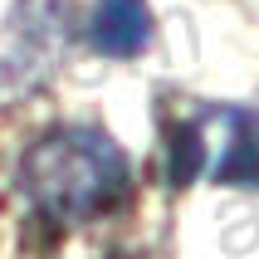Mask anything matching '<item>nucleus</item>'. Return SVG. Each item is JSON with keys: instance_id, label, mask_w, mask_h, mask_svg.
Segmentation results:
<instances>
[{"instance_id": "f257e3e1", "label": "nucleus", "mask_w": 259, "mask_h": 259, "mask_svg": "<svg viewBox=\"0 0 259 259\" xmlns=\"http://www.w3.org/2000/svg\"><path fill=\"white\" fill-rule=\"evenodd\" d=\"M127 152L103 127H54L25 152L20 191L39 215L59 225H83L127 196Z\"/></svg>"}, {"instance_id": "f03ea898", "label": "nucleus", "mask_w": 259, "mask_h": 259, "mask_svg": "<svg viewBox=\"0 0 259 259\" xmlns=\"http://www.w3.org/2000/svg\"><path fill=\"white\" fill-rule=\"evenodd\" d=\"M220 152L205 161L215 186H245L259 191V117L245 108H220Z\"/></svg>"}, {"instance_id": "7ed1b4c3", "label": "nucleus", "mask_w": 259, "mask_h": 259, "mask_svg": "<svg viewBox=\"0 0 259 259\" xmlns=\"http://www.w3.org/2000/svg\"><path fill=\"white\" fill-rule=\"evenodd\" d=\"M152 44L147 0H98L93 10V49L108 59H132Z\"/></svg>"}, {"instance_id": "20e7f679", "label": "nucleus", "mask_w": 259, "mask_h": 259, "mask_svg": "<svg viewBox=\"0 0 259 259\" xmlns=\"http://www.w3.org/2000/svg\"><path fill=\"white\" fill-rule=\"evenodd\" d=\"M210 161V142H205L201 122H171L166 127V181L171 186H191Z\"/></svg>"}]
</instances>
